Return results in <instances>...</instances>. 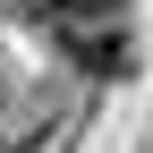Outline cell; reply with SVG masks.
Here are the masks:
<instances>
[{
    "instance_id": "cell-2",
    "label": "cell",
    "mask_w": 153,
    "mask_h": 153,
    "mask_svg": "<svg viewBox=\"0 0 153 153\" xmlns=\"http://www.w3.org/2000/svg\"><path fill=\"white\" fill-rule=\"evenodd\" d=\"M128 0H26L34 26H85V17H119Z\"/></svg>"
},
{
    "instance_id": "cell-1",
    "label": "cell",
    "mask_w": 153,
    "mask_h": 153,
    "mask_svg": "<svg viewBox=\"0 0 153 153\" xmlns=\"http://www.w3.org/2000/svg\"><path fill=\"white\" fill-rule=\"evenodd\" d=\"M51 43L68 51V68L102 76V85H119V76H136V34H128L119 17H85V26H51Z\"/></svg>"
}]
</instances>
